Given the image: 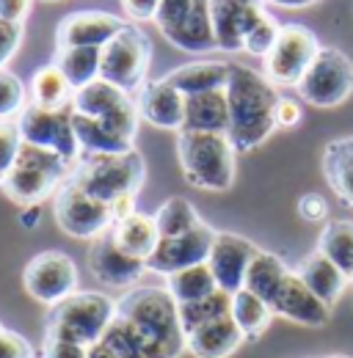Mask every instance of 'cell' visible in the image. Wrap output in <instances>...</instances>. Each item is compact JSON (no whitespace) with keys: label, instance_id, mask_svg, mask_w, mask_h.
<instances>
[{"label":"cell","instance_id":"47","mask_svg":"<svg viewBox=\"0 0 353 358\" xmlns=\"http://www.w3.org/2000/svg\"><path fill=\"white\" fill-rule=\"evenodd\" d=\"M276 122H279V127H296L301 122V105L290 96H282L279 108H276Z\"/></svg>","mask_w":353,"mask_h":358},{"label":"cell","instance_id":"21","mask_svg":"<svg viewBox=\"0 0 353 358\" xmlns=\"http://www.w3.org/2000/svg\"><path fill=\"white\" fill-rule=\"evenodd\" d=\"M182 130L185 133H226L229 130L226 89L185 96V124H182Z\"/></svg>","mask_w":353,"mask_h":358},{"label":"cell","instance_id":"30","mask_svg":"<svg viewBox=\"0 0 353 358\" xmlns=\"http://www.w3.org/2000/svg\"><path fill=\"white\" fill-rule=\"evenodd\" d=\"M72 86L55 64H44L34 72L31 80V105L44 110H61L72 105Z\"/></svg>","mask_w":353,"mask_h":358},{"label":"cell","instance_id":"25","mask_svg":"<svg viewBox=\"0 0 353 358\" xmlns=\"http://www.w3.org/2000/svg\"><path fill=\"white\" fill-rule=\"evenodd\" d=\"M323 177L340 201L353 207V135L337 138L323 149Z\"/></svg>","mask_w":353,"mask_h":358},{"label":"cell","instance_id":"34","mask_svg":"<svg viewBox=\"0 0 353 358\" xmlns=\"http://www.w3.org/2000/svg\"><path fill=\"white\" fill-rule=\"evenodd\" d=\"M317 251L353 281V221H328L320 231Z\"/></svg>","mask_w":353,"mask_h":358},{"label":"cell","instance_id":"32","mask_svg":"<svg viewBox=\"0 0 353 358\" xmlns=\"http://www.w3.org/2000/svg\"><path fill=\"white\" fill-rule=\"evenodd\" d=\"M99 61L102 50L99 47H69V50H55L53 64L64 72L72 91H81L83 86L94 83L99 78Z\"/></svg>","mask_w":353,"mask_h":358},{"label":"cell","instance_id":"43","mask_svg":"<svg viewBox=\"0 0 353 358\" xmlns=\"http://www.w3.org/2000/svg\"><path fill=\"white\" fill-rule=\"evenodd\" d=\"M0 358H34V348L25 336L14 331H0Z\"/></svg>","mask_w":353,"mask_h":358},{"label":"cell","instance_id":"49","mask_svg":"<svg viewBox=\"0 0 353 358\" xmlns=\"http://www.w3.org/2000/svg\"><path fill=\"white\" fill-rule=\"evenodd\" d=\"M88 358H119L105 342H97V345H91L88 348Z\"/></svg>","mask_w":353,"mask_h":358},{"label":"cell","instance_id":"36","mask_svg":"<svg viewBox=\"0 0 353 358\" xmlns=\"http://www.w3.org/2000/svg\"><path fill=\"white\" fill-rule=\"evenodd\" d=\"M226 314H232V295L223 292V289H216L213 295H207L196 303H182L179 306V322H182V331L188 336L191 331H196V328H202V325H207L219 317H226Z\"/></svg>","mask_w":353,"mask_h":358},{"label":"cell","instance_id":"12","mask_svg":"<svg viewBox=\"0 0 353 358\" xmlns=\"http://www.w3.org/2000/svg\"><path fill=\"white\" fill-rule=\"evenodd\" d=\"M78 265L64 251H44L36 254L22 273L25 292L44 306H55L78 292Z\"/></svg>","mask_w":353,"mask_h":358},{"label":"cell","instance_id":"7","mask_svg":"<svg viewBox=\"0 0 353 358\" xmlns=\"http://www.w3.org/2000/svg\"><path fill=\"white\" fill-rule=\"evenodd\" d=\"M152 64V42L138 25H125L108 45L102 47L99 78L113 83L116 89L138 94L146 83V72Z\"/></svg>","mask_w":353,"mask_h":358},{"label":"cell","instance_id":"55","mask_svg":"<svg viewBox=\"0 0 353 358\" xmlns=\"http://www.w3.org/2000/svg\"><path fill=\"white\" fill-rule=\"evenodd\" d=\"M0 182H3V177H0Z\"/></svg>","mask_w":353,"mask_h":358},{"label":"cell","instance_id":"23","mask_svg":"<svg viewBox=\"0 0 353 358\" xmlns=\"http://www.w3.org/2000/svg\"><path fill=\"white\" fill-rule=\"evenodd\" d=\"M298 278L307 284L309 289L328 306V309H334V303L342 298V292H345V287H348V275L342 273V270L337 268L331 259H326L320 251H314V254H309L307 259L298 265Z\"/></svg>","mask_w":353,"mask_h":358},{"label":"cell","instance_id":"51","mask_svg":"<svg viewBox=\"0 0 353 358\" xmlns=\"http://www.w3.org/2000/svg\"><path fill=\"white\" fill-rule=\"evenodd\" d=\"M22 224L25 226L39 224V207H25V213H22Z\"/></svg>","mask_w":353,"mask_h":358},{"label":"cell","instance_id":"48","mask_svg":"<svg viewBox=\"0 0 353 358\" xmlns=\"http://www.w3.org/2000/svg\"><path fill=\"white\" fill-rule=\"evenodd\" d=\"M31 11V0H0V17L8 22H25Z\"/></svg>","mask_w":353,"mask_h":358},{"label":"cell","instance_id":"18","mask_svg":"<svg viewBox=\"0 0 353 358\" xmlns=\"http://www.w3.org/2000/svg\"><path fill=\"white\" fill-rule=\"evenodd\" d=\"M135 99V108H138V116L144 122H149L152 127H160V130H182L185 124V94L166 80H152V83H144L138 94H132Z\"/></svg>","mask_w":353,"mask_h":358},{"label":"cell","instance_id":"50","mask_svg":"<svg viewBox=\"0 0 353 358\" xmlns=\"http://www.w3.org/2000/svg\"><path fill=\"white\" fill-rule=\"evenodd\" d=\"M268 3H273L279 8H307L309 6L307 0H268Z\"/></svg>","mask_w":353,"mask_h":358},{"label":"cell","instance_id":"40","mask_svg":"<svg viewBox=\"0 0 353 358\" xmlns=\"http://www.w3.org/2000/svg\"><path fill=\"white\" fill-rule=\"evenodd\" d=\"M20 149H22V135H20L17 119L0 122V177L8 174V169L14 166Z\"/></svg>","mask_w":353,"mask_h":358},{"label":"cell","instance_id":"15","mask_svg":"<svg viewBox=\"0 0 353 358\" xmlns=\"http://www.w3.org/2000/svg\"><path fill=\"white\" fill-rule=\"evenodd\" d=\"M88 270L105 287H119V289H130L144 278V273H149L144 259H135V257H130L127 251H122L116 245L111 229L91 243V248H88Z\"/></svg>","mask_w":353,"mask_h":358},{"label":"cell","instance_id":"33","mask_svg":"<svg viewBox=\"0 0 353 358\" xmlns=\"http://www.w3.org/2000/svg\"><path fill=\"white\" fill-rule=\"evenodd\" d=\"M232 320L237 322V328L243 331L246 339H260L273 320V309L263 298H257L254 292H249L243 287L232 295Z\"/></svg>","mask_w":353,"mask_h":358},{"label":"cell","instance_id":"44","mask_svg":"<svg viewBox=\"0 0 353 358\" xmlns=\"http://www.w3.org/2000/svg\"><path fill=\"white\" fill-rule=\"evenodd\" d=\"M44 358H88V348L61 339H44Z\"/></svg>","mask_w":353,"mask_h":358},{"label":"cell","instance_id":"5","mask_svg":"<svg viewBox=\"0 0 353 358\" xmlns=\"http://www.w3.org/2000/svg\"><path fill=\"white\" fill-rule=\"evenodd\" d=\"M116 317V301L102 292H75L67 301L50 306L44 339H61L91 348L102 342L108 325Z\"/></svg>","mask_w":353,"mask_h":358},{"label":"cell","instance_id":"39","mask_svg":"<svg viewBox=\"0 0 353 358\" xmlns=\"http://www.w3.org/2000/svg\"><path fill=\"white\" fill-rule=\"evenodd\" d=\"M279 31H282V25H279L270 14H265L263 20L246 34V39H243V52L257 55V58H265V55L273 50V45H276Z\"/></svg>","mask_w":353,"mask_h":358},{"label":"cell","instance_id":"53","mask_svg":"<svg viewBox=\"0 0 353 358\" xmlns=\"http://www.w3.org/2000/svg\"><path fill=\"white\" fill-rule=\"evenodd\" d=\"M307 3H309V6H314V3H317V0H307Z\"/></svg>","mask_w":353,"mask_h":358},{"label":"cell","instance_id":"2","mask_svg":"<svg viewBox=\"0 0 353 358\" xmlns=\"http://www.w3.org/2000/svg\"><path fill=\"white\" fill-rule=\"evenodd\" d=\"M116 314L132 322L144 336L158 342L172 358H179L185 348V331L179 322V303L166 287H130L119 301Z\"/></svg>","mask_w":353,"mask_h":358},{"label":"cell","instance_id":"28","mask_svg":"<svg viewBox=\"0 0 353 358\" xmlns=\"http://www.w3.org/2000/svg\"><path fill=\"white\" fill-rule=\"evenodd\" d=\"M72 127H75L83 155H125V152L135 149L132 141L122 138L116 130H111L105 122L91 119V116H81L75 110H72Z\"/></svg>","mask_w":353,"mask_h":358},{"label":"cell","instance_id":"10","mask_svg":"<svg viewBox=\"0 0 353 358\" xmlns=\"http://www.w3.org/2000/svg\"><path fill=\"white\" fill-rule=\"evenodd\" d=\"M22 143L31 146H42L55 155H61L64 160H69L72 166L81 160L83 149L78 143V135L72 127V105L61 108V110H44L36 105H25V110L17 116Z\"/></svg>","mask_w":353,"mask_h":358},{"label":"cell","instance_id":"42","mask_svg":"<svg viewBox=\"0 0 353 358\" xmlns=\"http://www.w3.org/2000/svg\"><path fill=\"white\" fill-rule=\"evenodd\" d=\"M20 45H22V22H8L0 17V69H6V64L17 55Z\"/></svg>","mask_w":353,"mask_h":358},{"label":"cell","instance_id":"31","mask_svg":"<svg viewBox=\"0 0 353 358\" xmlns=\"http://www.w3.org/2000/svg\"><path fill=\"white\" fill-rule=\"evenodd\" d=\"M287 275H290V270H287V265H284L276 254L260 251V254L254 257L249 273H246V284H243V287H246L249 292H254L257 298H263L265 303L270 306V303L276 301V295H279V289H282V284H284Z\"/></svg>","mask_w":353,"mask_h":358},{"label":"cell","instance_id":"4","mask_svg":"<svg viewBox=\"0 0 353 358\" xmlns=\"http://www.w3.org/2000/svg\"><path fill=\"white\" fill-rule=\"evenodd\" d=\"M235 146L226 133L176 135V157L185 179L199 190L223 193L235 182Z\"/></svg>","mask_w":353,"mask_h":358},{"label":"cell","instance_id":"20","mask_svg":"<svg viewBox=\"0 0 353 358\" xmlns=\"http://www.w3.org/2000/svg\"><path fill=\"white\" fill-rule=\"evenodd\" d=\"M243 342L246 336L232 320V314L219 317L185 336V348L193 358H229Z\"/></svg>","mask_w":353,"mask_h":358},{"label":"cell","instance_id":"52","mask_svg":"<svg viewBox=\"0 0 353 358\" xmlns=\"http://www.w3.org/2000/svg\"><path fill=\"white\" fill-rule=\"evenodd\" d=\"M326 358H351V356H326Z\"/></svg>","mask_w":353,"mask_h":358},{"label":"cell","instance_id":"24","mask_svg":"<svg viewBox=\"0 0 353 358\" xmlns=\"http://www.w3.org/2000/svg\"><path fill=\"white\" fill-rule=\"evenodd\" d=\"M179 94L193 96L205 91L226 89L229 80V64L226 61H193L185 66H176L169 75H163Z\"/></svg>","mask_w":353,"mask_h":358},{"label":"cell","instance_id":"37","mask_svg":"<svg viewBox=\"0 0 353 358\" xmlns=\"http://www.w3.org/2000/svg\"><path fill=\"white\" fill-rule=\"evenodd\" d=\"M155 224H158V234H160V237H179V234L196 229V226L202 224V218H199L196 207H193L188 199L174 196V199H169V201L155 213Z\"/></svg>","mask_w":353,"mask_h":358},{"label":"cell","instance_id":"26","mask_svg":"<svg viewBox=\"0 0 353 358\" xmlns=\"http://www.w3.org/2000/svg\"><path fill=\"white\" fill-rule=\"evenodd\" d=\"M130 102L132 94L116 89L113 83H108L102 78H97L94 83H88V86L72 94V110L81 113V116H91V119H105V116L122 110Z\"/></svg>","mask_w":353,"mask_h":358},{"label":"cell","instance_id":"9","mask_svg":"<svg viewBox=\"0 0 353 358\" xmlns=\"http://www.w3.org/2000/svg\"><path fill=\"white\" fill-rule=\"evenodd\" d=\"M53 218L58 229L75 240H97L113 226L111 204L88 196L72 179H67L53 196Z\"/></svg>","mask_w":353,"mask_h":358},{"label":"cell","instance_id":"56","mask_svg":"<svg viewBox=\"0 0 353 358\" xmlns=\"http://www.w3.org/2000/svg\"><path fill=\"white\" fill-rule=\"evenodd\" d=\"M0 72H3V69H0Z\"/></svg>","mask_w":353,"mask_h":358},{"label":"cell","instance_id":"22","mask_svg":"<svg viewBox=\"0 0 353 358\" xmlns=\"http://www.w3.org/2000/svg\"><path fill=\"white\" fill-rule=\"evenodd\" d=\"M169 45H174L182 52H213L216 47V31L210 17V0H193L191 14L176 25L174 31L163 34Z\"/></svg>","mask_w":353,"mask_h":358},{"label":"cell","instance_id":"17","mask_svg":"<svg viewBox=\"0 0 353 358\" xmlns=\"http://www.w3.org/2000/svg\"><path fill=\"white\" fill-rule=\"evenodd\" d=\"M127 22L108 11H75L67 14L55 28V50L69 47H102L108 45Z\"/></svg>","mask_w":353,"mask_h":358},{"label":"cell","instance_id":"8","mask_svg":"<svg viewBox=\"0 0 353 358\" xmlns=\"http://www.w3.org/2000/svg\"><path fill=\"white\" fill-rule=\"evenodd\" d=\"M296 89L314 108H337L353 94V61L337 47H320Z\"/></svg>","mask_w":353,"mask_h":358},{"label":"cell","instance_id":"1","mask_svg":"<svg viewBox=\"0 0 353 358\" xmlns=\"http://www.w3.org/2000/svg\"><path fill=\"white\" fill-rule=\"evenodd\" d=\"M229 99V141L235 152H251L276 133V108L282 94L263 72L246 64H229L226 80Z\"/></svg>","mask_w":353,"mask_h":358},{"label":"cell","instance_id":"14","mask_svg":"<svg viewBox=\"0 0 353 358\" xmlns=\"http://www.w3.org/2000/svg\"><path fill=\"white\" fill-rule=\"evenodd\" d=\"M263 248H257L254 243H249L240 234L219 231L216 234V243H213V251H210V259H207V268L213 273L219 289L229 292V295H235L237 289H243L246 273H249L254 257Z\"/></svg>","mask_w":353,"mask_h":358},{"label":"cell","instance_id":"19","mask_svg":"<svg viewBox=\"0 0 353 358\" xmlns=\"http://www.w3.org/2000/svg\"><path fill=\"white\" fill-rule=\"evenodd\" d=\"M270 309H273V317H284V320L307 325V328H320L331 320V309L298 278L296 270H290V275L284 278Z\"/></svg>","mask_w":353,"mask_h":358},{"label":"cell","instance_id":"27","mask_svg":"<svg viewBox=\"0 0 353 358\" xmlns=\"http://www.w3.org/2000/svg\"><path fill=\"white\" fill-rule=\"evenodd\" d=\"M113 231V240L122 251H127L135 259H149L160 234H158V224H155V215H146V213H132L130 218L125 221H116L111 226Z\"/></svg>","mask_w":353,"mask_h":358},{"label":"cell","instance_id":"3","mask_svg":"<svg viewBox=\"0 0 353 358\" xmlns=\"http://www.w3.org/2000/svg\"><path fill=\"white\" fill-rule=\"evenodd\" d=\"M72 171L75 166L61 155L42 146L22 143L14 166L3 177L0 187L20 207H39L44 199L55 196V190L72 177Z\"/></svg>","mask_w":353,"mask_h":358},{"label":"cell","instance_id":"46","mask_svg":"<svg viewBox=\"0 0 353 358\" xmlns=\"http://www.w3.org/2000/svg\"><path fill=\"white\" fill-rule=\"evenodd\" d=\"M122 3V11L135 20V22H146V20H155L158 14V6L160 0H119Z\"/></svg>","mask_w":353,"mask_h":358},{"label":"cell","instance_id":"16","mask_svg":"<svg viewBox=\"0 0 353 358\" xmlns=\"http://www.w3.org/2000/svg\"><path fill=\"white\" fill-rule=\"evenodd\" d=\"M265 0H210V17L221 52H243L246 34L263 20Z\"/></svg>","mask_w":353,"mask_h":358},{"label":"cell","instance_id":"11","mask_svg":"<svg viewBox=\"0 0 353 358\" xmlns=\"http://www.w3.org/2000/svg\"><path fill=\"white\" fill-rule=\"evenodd\" d=\"M317 52L320 42L309 28L296 22L282 25L273 50L263 58L265 78L273 86H298Z\"/></svg>","mask_w":353,"mask_h":358},{"label":"cell","instance_id":"13","mask_svg":"<svg viewBox=\"0 0 353 358\" xmlns=\"http://www.w3.org/2000/svg\"><path fill=\"white\" fill-rule=\"evenodd\" d=\"M216 234L219 231L213 226H207L202 221L196 229H191V231H185L179 237H160L155 251H152V257L146 259V270L169 278L172 273L205 265L210 259Z\"/></svg>","mask_w":353,"mask_h":358},{"label":"cell","instance_id":"45","mask_svg":"<svg viewBox=\"0 0 353 358\" xmlns=\"http://www.w3.org/2000/svg\"><path fill=\"white\" fill-rule=\"evenodd\" d=\"M298 213L307 221H323L328 215V204H326V199L320 193H304L298 199Z\"/></svg>","mask_w":353,"mask_h":358},{"label":"cell","instance_id":"41","mask_svg":"<svg viewBox=\"0 0 353 358\" xmlns=\"http://www.w3.org/2000/svg\"><path fill=\"white\" fill-rule=\"evenodd\" d=\"M191 8H193V0H160L158 14H155V22H158L160 34L174 31L176 25L191 14Z\"/></svg>","mask_w":353,"mask_h":358},{"label":"cell","instance_id":"38","mask_svg":"<svg viewBox=\"0 0 353 358\" xmlns=\"http://www.w3.org/2000/svg\"><path fill=\"white\" fill-rule=\"evenodd\" d=\"M28 105V91L22 86V80L11 72H0V122L6 119H17Z\"/></svg>","mask_w":353,"mask_h":358},{"label":"cell","instance_id":"54","mask_svg":"<svg viewBox=\"0 0 353 358\" xmlns=\"http://www.w3.org/2000/svg\"><path fill=\"white\" fill-rule=\"evenodd\" d=\"M0 331H3V325H0Z\"/></svg>","mask_w":353,"mask_h":358},{"label":"cell","instance_id":"35","mask_svg":"<svg viewBox=\"0 0 353 358\" xmlns=\"http://www.w3.org/2000/svg\"><path fill=\"white\" fill-rule=\"evenodd\" d=\"M166 289L172 292V298L182 306V303H196V301L213 295L219 289V284H216L213 273L207 268V262H205V265H196V268L172 273L166 278Z\"/></svg>","mask_w":353,"mask_h":358},{"label":"cell","instance_id":"29","mask_svg":"<svg viewBox=\"0 0 353 358\" xmlns=\"http://www.w3.org/2000/svg\"><path fill=\"white\" fill-rule=\"evenodd\" d=\"M102 342L116 353L119 358H172L158 342H152L149 336H144L132 322L125 317H113V322L108 325Z\"/></svg>","mask_w":353,"mask_h":358},{"label":"cell","instance_id":"6","mask_svg":"<svg viewBox=\"0 0 353 358\" xmlns=\"http://www.w3.org/2000/svg\"><path fill=\"white\" fill-rule=\"evenodd\" d=\"M69 179L88 196L111 204L141 190L146 179V163L138 149L125 155H81Z\"/></svg>","mask_w":353,"mask_h":358}]
</instances>
